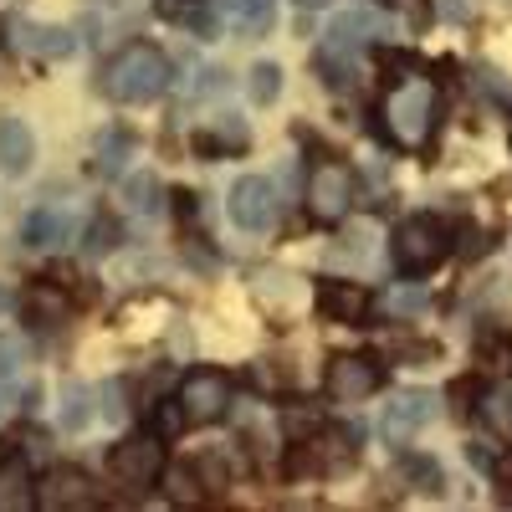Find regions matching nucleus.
I'll return each mask as SVG.
<instances>
[{
	"label": "nucleus",
	"instance_id": "34",
	"mask_svg": "<svg viewBox=\"0 0 512 512\" xmlns=\"http://www.w3.org/2000/svg\"><path fill=\"white\" fill-rule=\"evenodd\" d=\"M11 308V297H6V287H0V313H6Z\"/></svg>",
	"mask_w": 512,
	"mask_h": 512
},
{
	"label": "nucleus",
	"instance_id": "27",
	"mask_svg": "<svg viewBox=\"0 0 512 512\" xmlns=\"http://www.w3.org/2000/svg\"><path fill=\"white\" fill-rule=\"evenodd\" d=\"M390 303H395V313H405V318H410V313H420V308H425V292H420V287H395Z\"/></svg>",
	"mask_w": 512,
	"mask_h": 512
},
{
	"label": "nucleus",
	"instance_id": "33",
	"mask_svg": "<svg viewBox=\"0 0 512 512\" xmlns=\"http://www.w3.org/2000/svg\"><path fill=\"white\" fill-rule=\"evenodd\" d=\"M297 6H303V11H318V6H328V0H297Z\"/></svg>",
	"mask_w": 512,
	"mask_h": 512
},
{
	"label": "nucleus",
	"instance_id": "12",
	"mask_svg": "<svg viewBox=\"0 0 512 512\" xmlns=\"http://www.w3.org/2000/svg\"><path fill=\"white\" fill-rule=\"evenodd\" d=\"M369 308V292L359 282H318V313L328 323H359Z\"/></svg>",
	"mask_w": 512,
	"mask_h": 512
},
{
	"label": "nucleus",
	"instance_id": "7",
	"mask_svg": "<svg viewBox=\"0 0 512 512\" xmlns=\"http://www.w3.org/2000/svg\"><path fill=\"white\" fill-rule=\"evenodd\" d=\"M180 405L195 425H216L231 405V379L221 369H195L185 384H180Z\"/></svg>",
	"mask_w": 512,
	"mask_h": 512
},
{
	"label": "nucleus",
	"instance_id": "3",
	"mask_svg": "<svg viewBox=\"0 0 512 512\" xmlns=\"http://www.w3.org/2000/svg\"><path fill=\"white\" fill-rule=\"evenodd\" d=\"M451 251V231L436 216H410L395 231V267L400 272H431Z\"/></svg>",
	"mask_w": 512,
	"mask_h": 512
},
{
	"label": "nucleus",
	"instance_id": "24",
	"mask_svg": "<svg viewBox=\"0 0 512 512\" xmlns=\"http://www.w3.org/2000/svg\"><path fill=\"white\" fill-rule=\"evenodd\" d=\"M482 415H487V425H492L497 436H512V400L487 395V400H482Z\"/></svg>",
	"mask_w": 512,
	"mask_h": 512
},
{
	"label": "nucleus",
	"instance_id": "8",
	"mask_svg": "<svg viewBox=\"0 0 512 512\" xmlns=\"http://www.w3.org/2000/svg\"><path fill=\"white\" fill-rule=\"evenodd\" d=\"M98 492L88 482V472H77V466H52V472H41L36 482V507L47 512H67V507H93Z\"/></svg>",
	"mask_w": 512,
	"mask_h": 512
},
{
	"label": "nucleus",
	"instance_id": "9",
	"mask_svg": "<svg viewBox=\"0 0 512 512\" xmlns=\"http://www.w3.org/2000/svg\"><path fill=\"white\" fill-rule=\"evenodd\" d=\"M379 364L374 359H333L328 364V384H323V390H328V400H338V405H359V400H369L374 390H379Z\"/></svg>",
	"mask_w": 512,
	"mask_h": 512
},
{
	"label": "nucleus",
	"instance_id": "20",
	"mask_svg": "<svg viewBox=\"0 0 512 512\" xmlns=\"http://www.w3.org/2000/svg\"><path fill=\"white\" fill-rule=\"evenodd\" d=\"M246 93H251L256 108H272L277 93H282V67H277V62H256V67L246 72Z\"/></svg>",
	"mask_w": 512,
	"mask_h": 512
},
{
	"label": "nucleus",
	"instance_id": "31",
	"mask_svg": "<svg viewBox=\"0 0 512 512\" xmlns=\"http://www.w3.org/2000/svg\"><path fill=\"white\" fill-rule=\"evenodd\" d=\"M11 400H16V390H11V379H0V415L11 410Z\"/></svg>",
	"mask_w": 512,
	"mask_h": 512
},
{
	"label": "nucleus",
	"instance_id": "2",
	"mask_svg": "<svg viewBox=\"0 0 512 512\" xmlns=\"http://www.w3.org/2000/svg\"><path fill=\"white\" fill-rule=\"evenodd\" d=\"M384 128H390V139L400 149H420L431 139V128H436V88L431 82H420V77L395 82V93L384 98Z\"/></svg>",
	"mask_w": 512,
	"mask_h": 512
},
{
	"label": "nucleus",
	"instance_id": "18",
	"mask_svg": "<svg viewBox=\"0 0 512 512\" xmlns=\"http://www.w3.org/2000/svg\"><path fill=\"white\" fill-rule=\"evenodd\" d=\"M226 11L236 21V31L251 41V36H262L272 26V11H277V0H226Z\"/></svg>",
	"mask_w": 512,
	"mask_h": 512
},
{
	"label": "nucleus",
	"instance_id": "6",
	"mask_svg": "<svg viewBox=\"0 0 512 512\" xmlns=\"http://www.w3.org/2000/svg\"><path fill=\"white\" fill-rule=\"evenodd\" d=\"M159 466H164V446H159L154 436H128V441L113 446V456H108L113 482H118V487H134V492L159 477Z\"/></svg>",
	"mask_w": 512,
	"mask_h": 512
},
{
	"label": "nucleus",
	"instance_id": "4",
	"mask_svg": "<svg viewBox=\"0 0 512 512\" xmlns=\"http://www.w3.org/2000/svg\"><path fill=\"white\" fill-rule=\"evenodd\" d=\"M226 216L241 231H267L277 221V190L262 175H241L231 185V195H226Z\"/></svg>",
	"mask_w": 512,
	"mask_h": 512
},
{
	"label": "nucleus",
	"instance_id": "17",
	"mask_svg": "<svg viewBox=\"0 0 512 512\" xmlns=\"http://www.w3.org/2000/svg\"><path fill=\"white\" fill-rule=\"evenodd\" d=\"M374 36H379L374 11H344L328 26V47L323 52H349V47H364V41H374Z\"/></svg>",
	"mask_w": 512,
	"mask_h": 512
},
{
	"label": "nucleus",
	"instance_id": "1",
	"mask_svg": "<svg viewBox=\"0 0 512 512\" xmlns=\"http://www.w3.org/2000/svg\"><path fill=\"white\" fill-rule=\"evenodd\" d=\"M169 57L159 52V47H149V41H134V47H123L113 62H108V72H103V93L113 98V103H154V98H164L169 93Z\"/></svg>",
	"mask_w": 512,
	"mask_h": 512
},
{
	"label": "nucleus",
	"instance_id": "30",
	"mask_svg": "<svg viewBox=\"0 0 512 512\" xmlns=\"http://www.w3.org/2000/svg\"><path fill=\"white\" fill-rule=\"evenodd\" d=\"M497 482H502V497L512 502V461H502V466H497Z\"/></svg>",
	"mask_w": 512,
	"mask_h": 512
},
{
	"label": "nucleus",
	"instance_id": "26",
	"mask_svg": "<svg viewBox=\"0 0 512 512\" xmlns=\"http://www.w3.org/2000/svg\"><path fill=\"white\" fill-rule=\"evenodd\" d=\"M226 82H231V72H221V67H205V72H200V82L190 88V98H210V93H221Z\"/></svg>",
	"mask_w": 512,
	"mask_h": 512
},
{
	"label": "nucleus",
	"instance_id": "15",
	"mask_svg": "<svg viewBox=\"0 0 512 512\" xmlns=\"http://www.w3.org/2000/svg\"><path fill=\"white\" fill-rule=\"evenodd\" d=\"M21 47L36 57H72L77 52V36L72 26H52V21H21Z\"/></svg>",
	"mask_w": 512,
	"mask_h": 512
},
{
	"label": "nucleus",
	"instance_id": "14",
	"mask_svg": "<svg viewBox=\"0 0 512 512\" xmlns=\"http://www.w3.org/2000/svg\"><path fill=\"white\" fill-rule=\"evenodd\" d=\"M72 241V210L67 205H41L26 216V246H41V251H52Z\"/></svg>",
	"mask_w": 512,
	"mask_h": 512
},
{
	"label": "nucleus",
	"instance_id": "10",
	"mask_svg": "<svg viewBox=\"0 0 512 512\" xmlns=\"http://www.w3.org/2000/svg\"><path fill=\"white\" fill-rule=\"evenodd\" d=\"M431 415H436V395H431V390H405L390 410H384V441L405 446Z\"/></svg>",
	"mask_w": 512,
	"mask_h": 512
},
{
	"label": "nucleus",
	"instance_id": "28",
	"mask_svg": "<svg viewBox=\"0 0 512 512\" xmlns=\"http://www.w3.org/2000/svg\"><path fill=\"white\" fill-rule=\"evenodd\" d=\"M379 6H384V11H405L410 21H425V16H431V11H425V0H379Z\"/></svg>",
	"mask_w": 512,
	"mask_h": 512
},
{
	"label": "nucleus",
	"instance_id": "23",
	"mask_svg": "<svg viewBox=\"0 0 512 512\" xmlns=\"http://www.w3.org/2000/svg\"><path fill=\"white\" fill-rule=\"evenodd\" d=\"M118 246V226L108 221V216H98L93 226H88V246H82V251H88V256H103V251H113Z\"/></svg>",
	"mask_w": 512,
	"mask_h": 512
},
{
	"label": "nucleus",
	"instance_id": "13",
	"mask_svg": "<svg viewBox=\"0 0 512 512\" xmlns=\"http://www.w3.org/2000/svg\"><path fill=\"white\" fill-rule=\"evenodd\" d=\"M26 318H31L36 328H62V323L72 318V297H67L57 282H31V292H26Z\"/></svg>",
	"mask_w": 512,
	"mask_h": 512
},
{
	"label": "nucleus",
	"instance_id": "21",
	"mask_svg": "<svg viewBox=\"0 0 512 512\" xmlns=\"http://www.w3.org/2000/svg\"><path fill=\"white\" fill-rule=\"evenodd\" d=\"M88 420H93V410H88V384H67V390H62V431H82Z\"/></svg>",
	"mask_w": 512,
	"mask_h": 512
},
{
	"label": "nucleus",
	"instance_id": "16",
	"mask_svg": "<svg viewBox=\"0 0 512 512\" xmlns=\"http://www.w3.org/2000/svg\"><path fill=\"white\" fill-rule=\"evenodd\" d=\"M200 154H236V149H246L251 144V128L241 123V118H231V113H221L210 128H200V134L190 139Z\"/></svg>",
	"mask_w": 512,
	"mask_h": 512
},
{
	"label": "nucleus",
	"instance_id": "22",
	"mask_svg": "<svg viewBox=\"0 0 512 512\" xmlns=\"http://www.w3.org/2000/svg\"><path fill=\"white\" fill-rule=\"evenodd\" d=\"M31 487H26V477L21 472H0V507H31Z\"/></svg>",
	"mask_w": 512,
	"mask_h": 512
},
{
	"label": "nucleus",
	"instance_id": "29",
	"mask_svg": "<svg viewBox=\"0 0 512 512\" xmlns=\"http://www.w3.org/2000/svg\"><path fill=\"white\" fill-rule=\"evenodd\" d=\"M441 11H446L451 21H466V16H472V11H466V0H441Z\"/></svg>",
	"mask_w": 512,
	"mask_h": 512
},
{
	"label": "nucleus",
	"instance_id": "25",
	"mask_svg": "<svg viewBox=\"0 0 512 512\" xmlns=\"http://www.w3.org/2000/svg\"><path fill=\"white\" fill-rule=\"evenodd\" d=\"M26 359V344H21V333H0V379H11Z\"/></svg>",
	"mask_w": 512,
	"mask_h": 512
},
{
	"label": "nucleus",
	"instance_id": "19",
	"mask_svg": "<svg viewBox=\"0 0 512 512\" xmlns=\"http://www.w3.org/2000/svg\"><path fill=\"white\" fill-rule=\"evenodd\" d=\"M159 195H164V185H159L154 169H139V175H128V180H123V205H128V210H139V216L159 210Z\"/></svg>",
	"mask_w": 512,
	"mask_h": 512
},
{
	"label": "nucleus",
	"instance_id": "32",
	"mask_svg": "<svg viewBox=\"0 0 512 512\" xmlns=\"http://www.w3.org/2000/svg\"><path fill=\"white\" fill-rule=\"evenodd\" d=\"M159 16H180V0H159Z\"/></svg>",
	"mask_w": 512,
	"mask_h": 512
},
{
	"label": "nucleus",
	"instance_id": "5",
	"mask_svg": "<svg viewBox=\"0 0 512 512\" xmlns=\"http://www.w3.org/2000/svg\"><path fill=\"white\" fill-rule=\"evenodd\" d=\"M308 205H313V216L323 226L344 221L349 205H354V175H349V164H318L313 180H308Z\"/></svg>",
	"mask_w": 512,
	"mask_h": 512
},
{
	"label": "nucleus",
	"instance_id": "11",
	"mask_svg": "<svg viewBox=\"0 0 512 512\" xmlns=\"http://www.w3.org/2000/svg\"><path fill=\"white\" fill-rule=\"evenodd\" d=\"M36 159V139H31V128L11 113V118H0V175L6 180H21L26 169Z\"/></svg>",
	"mask_w": 512,
	"mask_h": 512
}]
</instances>
